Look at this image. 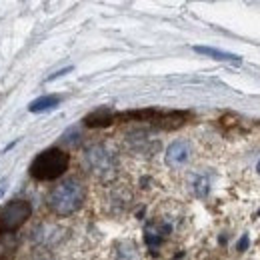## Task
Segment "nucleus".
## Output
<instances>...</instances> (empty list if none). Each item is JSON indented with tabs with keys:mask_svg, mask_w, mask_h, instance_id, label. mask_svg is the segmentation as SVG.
<instances>
[{
	"mask_svg": "<svg viewBox=\"0 0 260 260\" xmlns=\"http://www.w3.org/2000/svg\"><path fill=\"white\" fill-rule=\"evenodd\" d=\"M86 200V188L78 178H68L56 184L48 194V208L56 216H70L82 208Z\"/></svg>",
	"mask_w": 260,
	"mask_h": 260,
	"instance_id": "obj_1",
	"label": "nucleus"
},
{
	"mask_svg": "<svg viewBox=\"0 0 260 260\" xmlns=\"http://www.w3.org/2000/svg\"><path fill=\"white\" fill-rule=\"evenodd\" d=\"M70 156L60 148H48L44 152H40L30 164V174L36 180L48 182V180H56L68 170Z\"/></svg>",
	"mask_w": 260,
	"mask_h": 260,
	"instance_id": "obj_2",
	"label": "nucleus"
},
{
	"mask_svg": "<svg viewBox=\"0 0 260 260\" xmlns=\"http://www.w3.org/2000/svg\"><path fill=\"white\" fill-rule=\"evenodd\" d=\"M32 214V206L26 200H12L0 212V232H14Z\"/></svg>",
	"mask_w": 260,
	"mask_h": 260,
	"instance_id": "obj_3",
	"label": "nucleus"
},
{
	"mask_svg": "<svg viewBox=\"0 0 260 260\" xmlns=\"http://www.w3.org/2000/svg\"><path fill=\"white\" fill-rule=\"evenodd\" d=\"M190 158H192V146L188 140H174L166 148V156H164L170 168H182L190 162Z\"/></svg>",
	"mask_w": 260,
	"mask_h": 260,
	"instance_id": "obj_4",
	"label": "nucleus"
},
{
	"mask_svg": "<svg viewBox=\"0 0 260 260\" xmlns=\"http://www.w3.org/2000/svg\"><path fill=\"white\" fill-rule=\"evenodd\" d=\"M86 158H88L90 170H92L94 174H98V176H108V174L114 170V160H112V156H110L102 146L90 148L88 154H86Z\"/></svg>",
	"mask_w": 260,
	"mask_h": 260,
	"instance_id": "obj_5",
	"label": "nucleus"
},
{
	"mask_svg": "<svg viewBox=\"0 0 260 260\" xmlns=\"http://www.w3.org/2000/svg\"><path fill=\"white\" fill-rule=\"evenodd\" d=\"M198 54H204V56H210L214 60H222V62H240V56L236 54H230L224 50H216V48H208V46H196L194 48Z\"/></svg>",
	"mask_w": 260,
	"mask_h": 260,
	"instance_id": "obj_6",
	"label": "nucleus"
},
{
	"mask_svg": "<svg viewBox=\"0 0 260 260\" xmlns=\"http://www.w3.org/2000/svg\"><path fill=\"white\" fill-rule=\"evenodd\" d=\"M114 120V116L106 110V108H100V110H96V112H92L90 116H86V124L88 126H92V128H98V126H106V124H110Z\"/></svg>",
	"mask_w": 260,
	"mask_h": 260,
	"instance_id": "obj_7",
	"label": "nucleus"
},
{
	"mask_svg": "<svg viewBox=\"0 0 260 260\" xmlns=\"http://www.w3.org/2000/svg\"><path fill=\"white\" fill-rule=\"evenodd\" d=\"M58 102H60V98L52 96V94H48V96H40V98H36V100L30 102L28 110H30V112H44V110L54 108Z\"/></svg>",
	"mask_w": 260,
	"mask_h": 260,
	"instance_id": "obj_8",
	"label": "nucleus"
},
{
	"mask_svg": "<svg viewBox=\"0 0 260 260\" xmlns=\"http://www.w3.org/2000/svg\"><path fill=\"white\" fill-rule=\"evenodd\" d=\"M4 190H6V180H0V198L4 194Z\"/></svg>",
	"mask_w": 260,
	"mask_h": 260,
	"instance_id": "obj_9",
	"label": "nucleus"
}]
</instances>
